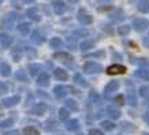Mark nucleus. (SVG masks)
<instances>
[{
	"label": "nucleus",
	"mask_w": 149,
	"mask_h": 135,
	"mask_svg": "<svg viewBox=\"0 0 149 135\" xmlns=\"http://www.w3.org/2000/svg\"><path fill=\"white\" fill-rule=\"evenodd\" d=\"M77 19L81 25H91V23L93 22V17H92L91 14L88 12L85 8H81L79 11H78Z\"/></svg>",
	"instance_id": "obj_1"
},
{
	"label": "nucleus",
	"mask_w": 149,
	"mask_h": 135,
	"mask_svg": "<svg viewBox=\"0 0 149 135\" xmlns=\"http://www.w3.org/2000/svg\"><path fill=\"white\" fill-rule=\"evenodd\" d=\"M54 59L62 62V63H66L70 67H72V63H74L72 56L70 53H67V52H56V53H54Z\"/></svg>",
	"instance_id": "obj_2"
},
{
	"label": "nucleus",
	"mask_w": 149,
	"mask_h": 135,
	"mask_svg": "<svg viewBox=\"0 0 149 135\" xmlns=\"http://www.w3.org/2000/svg\"><path fill=\"white\" fill-rule=\"evenodd\" d=\"M84 71L86 74H99L103 71V67H101V64L96 63V62H88L84 66Z\"/></svg>",
	"instance_id": "obj_3"
},
{
	"label": "nucleus",
	"mask_w": 149,
	"mask_h": 135,
	"mask_svg": "<svg viewBox=\"0 0 149 135\" xmlns=\"http://www.w3.org/2000/svg\"><path fill=\"white\" fill-rule=\"evenodd\" d=\"M125 72H126V67L122 64H112L107 68L108 75H119V74H125Z\"/></svg>",
	"instance_id": "obj_4"
},
{
	"label": "nucleus",
	"mask_w": 149,
	"mask_h": 135,
	"mask_svg": "<svg viewBox=\"0 0 149 135\" xmlns=\"http://www.w3.org/2000/svg\"><path fill=\"white\" fill-rule=\"evenodd\" d=\"M127 102L130 104L131 107H136L137 105V97H136V91H134V87H131V83L127 82Z\"/></svg>",
	"instance_id": "obj_5"
},
{
	"label": "nucleus",
	"mask_w": 149,
	"mask_h": 135,
	"mask_svg": "<svg viewBox=\"0 0 149 135\" xmlns=\"http://www.w3.org/2000/svg\"><path fill=\"white\" fill-rule=\"evenodd\" d=\"M47 109H48V107H47L45 104L38 102L30 109V113H32V115H37V116H42V115L47 112Z\"/></svg>",
	"instance_id": "obj_6"
},
{
	"label": "nucleus",
	"mask_w": 149,
	"mask_h": 135,
	"mask_svg": "<svg viewBox=\"0 0 149 135\" xmlns=\"http://www.w3.org/2000/svg\"><path fill=\"white\" fill-rule=\"evenodd\" d=\"M49 82H51V78L47 72H41L40 75L37 77V85L41 86V87H47L49 86Z\"/></svg>",
	"instance_id": "obj_7"
},
{
	"label": "nucleus",
	"mask_w": 149,
	"mask_h": 135,
	"mask_svg": "<svg viewBox=\"0 0 149 135\" xmlns=\"http://www.w3.org/2000/svg\"><path fill=\"white\" fill-rule=\"evenodd\" d=\"M146 26H148V21H146V19L138 18V19H134V21H133V27L136 29L137 32H142V30H145Z\"/></svg>",
	"instance_id": "obj_8"
},
{
	"label": "nucleus",
	"mask_w": 149,
	"mask_h": 135,
	"mask_svg": "<svg viewBox=\"0 0 149 135\" xmlns=\"http://www.w3.org/2000/svg\"><path fill=\"white\" fill-rule=\"evenodd\" d=\"M19 101H21V97H19V96H13V97H6V98H3L1 104H3L4 107H7V108H10V107H13V105H17Z\"/></svg>",
	"instance_id": "obj_9"
},
{
	"label": "nucleus",
	"mask_w": 149,
	"mask_h": 135,
	"mask_svg": "<svg viewBox=\"0 0 149 135\" xmlns=\"http://www.w3.org/2000/svg\"><path fill=\"white\" fill-rule=\"evenodd\" d=\"M0 44L3 48H8L13 44V37L7 34V33H0Z\"/></svg>",
	"instance_id": "obj_10"
},
{
	"label": "nucleus",
	"mask_w": 149,
	"mask_h": 135,
	"mask_svg": "<svg viewBox=\"0 0 149 135\" xmlns=\"http://www.w3.org/2000/svg\"><path fill=\"white\" fill-rule=\"evenodd\" d=\"M119 89V82L118 81H111L108 85L105 86V89H104V94L108 96V94H112L113 91H116Z\"/></svg>",
	"instance_id": "obj_11"
},
{
	"label": "nucleus",
	"mask_w": 149,
	"mask_h": 135,
	"mask_svg": "<svg viewBox=\"0 0 149 135\" xmlns=\"http://www.w3.org/2000/svg\"><path fill=\"white\" fill-rule=\"evenodd\" d=\"M17 18V15L14 12H10V14H7L4 18H3V25H4L7 29H11L13 27V25H14V19Z\"/></svg>",
	"instance_id": "obj_12"
},
{
	"label": "nucleus",
	"mask_w": 149,
	"mask_h": 135,
	"mask_svg": "<svg viewBox=\"0 0 149 135\" xmlns=\"http://www.w3.org/2000/svg\"><path fill=\"white\" fill-rule=\"evenodd\" d=\"M54 75H55L56 79H59V81H67L68 79V74L64 71L63 68H55Z\"/></svg>",
	"instance_id": "obj_13"
},
{
	"label": "nucleus",
	"mask_w": 149,
	"mask_h": 135,
	"mask_svg": "<svg viewBox=\"0 0 149 135\" xmlns=\"http://www.w3.org/2000/svg\"><path fill=\"white\" fill-rule=\"evenodd\" d=\"M52 6H54V8H55V12L59 14V15L64 14V11H66V4H64L63 1H59V0L52 1Z\"/></svg>",
	"instance_id": "obj_14"
},
{
	"label": "nucleus",
	"mask_w": 149,
	"mask_h": 135,
	"mask_svg": "<svg viewBox=\"0 0 149 135\" xmlns=\"http://www.w3.org/2000/svg\"><path fill=\"white\" fill-rule=\"evenodd\" d=\"M54 94L56 96V98H62V97H66L67 94V89L64 86H55L54 87Z\"/></svg>",
	"instance_id": "obj_15"
},
{
	"label": "nucleus",
	"mask_w": 149,
	"mask_h": 135,
	"mask_svg": "<svg viewBox=\"0 0 149 135\" xmlns=\"http://www.w3.org/2000/svg\"><path fill=\"white\" fill-rule=\"evenodd\" d=\"M66 128H67L68 131H78L79 130V122H78L77 119H71V120L67 122Z\"/></svg>",
	"instance_id": "obj_16"
},
{
	"label": "nucleus",
	"mask_w": 149,
	"mask_h": 135,
	"mask_svg": "<svg viewBox=\"0 0 149 135\" xmlns=\"http://www.w3.org/2000/svg\"><path fill=\"white\" fill-rule=\"evenodd\" d=\"M0 75L1 77H10L11 75V67H10L8 63L0 64Z\"/></svg>",
	"instance_id": "obj_17"
},
{
	"label": "nucleus",
	"mask_w": 149,
	"mask_h": 135,
	"mask_svg": "<svg viewBox=\"0 0 149 135\" xmlns=\"http://www.w3.org/2000/svg\"><path fill=\"white\" fill-rule=\"evenodd\" d=\"M72 79H74V82H75L78 86H81V87H88V86H89V83L85 81V78L82 77L81 74H75Z\"/></svg>",
	"instance_id": "obj_18"
},
{
	"label": "nucleus",
	"mask_w": 149,
	"mask_h": 135,
	"mask_svg": "<svg viewBox=\"0 0 149 135\" xmlns=\"http://www.w3.org/2000/svg\"><path fill=\"white\" fill-rule=\"evenodd\" d=\"M11 56H13L14 60H17V62H18L19 59L23 56V49L21 48V46H14L13 52H11Z\"/></svg>",
	"instance_id": "obj_19"
},
{
	"label": "nucleus",
	"mask_w": 149,
	"mask_h": 135,
	"mask_svg": "<svg viewBox=\"0 0 149 135\" xmlns=\"http://www.w3.org/2000/svg\"><path fill=\"white\" fill-rule=\"evenodd\" d=\"M107 113L111 119H119L120 117V111L118 108H113V107H108L107 108Z\"/></svg>",
	"instance_id": "obj_20"
},
{
	"label": "nucleus",
	"mask_w": 149,
	"mask_h": 135,
	"mask_svg": "<svg viewBox=\"0 0 149 135\" xmlns=\"http://www.w3.org/2000/svg\"><path fill=\"white\" fill-rule=\"evenodd\" d=\"M134 75H136L137 78L142 79V81H149V71L148 70H137V71L134 72Z\"/></svg>",
	"instance_id": "obj_21"
},
{
	"label": "nucleus",
	"mask_w": 149,
	"mask_h": 135,
	"mask_svg": "<svg viewBox=\"0 0 149 135\" xmlns=\"http://www.w3.org/2000/svg\"><path fill=\"white\" fill-rule=\"evenodd\" d=\"M100 126H101V128L105 130V131H112V130H115V127H116L115 126V123L111 122V120H103Z\"/></svg>",
	"instance_id": "obj_22"
},
{
	"label": "nucleus",
	"mask_w": 149,
	"mask_h": 135,
	"mask_svg": "<svg viewBox=\"0 0 149 135\" xmlns=\"http://www.w3.org/2000/svg\"><path fill=\"white\" fill-rule=\"evenodd\" d=\"M18 32L22 36H27L29 32H30V23H21L18 26Z\"/></svg>",
	"instance_id": "obj_23"
},
{
	"label": "nucleus",
	"mask_w": 149,
	"mask_h": 135,
	"mask_svg": "<svg viewBox=\"0 0 149 135\" xmlns=\"http://www.w3.org/2000/svg\"><path fill=\"white\" fill-rule=\"evenodd\" d=\"M58 115H59V120H62V122H66L68 117H70V112H68L67 108H60Z\"/></svg>",
	"instance_id": "obj_24"
},
{
	"label": "nucleus",
	"mask_w": 149,
	"mask_h": 135,
	"mask_svg": "<svg viewBox=\"0 0 149 135\" xmlns=\"http://www.w3.org/2000/svg\"><path fill=\"white\" fill-rule=\"evenodd\" d=\"M32 41L34 42V44H42L44 42V37L41 36L40 32H37V30H34L32 34Z\"/></svg>",
	"instance_id": "obj_25"
},
{
	"label": "nucleus",
	"mask_w": 149,
	"mask_h": 135,
	"mask_svg": "<svg viewBox=\"0 0 149 135\" xmlns=\"http://www.w3.org/2000/svg\"><path fill=\"white\" fill-rule=\"evenodd\" d=\"M14 77H15V79H17V81H21V82H27V81H29L26 72L22 71V70H18V71L15 72V75H14Z\"/></svg>",
	"instance_id": "obj_26"
},
{
	"label": "nucleus",
	"mask_w": 149,
	"mask_h": 135,
	"mask_svg": "<svg viewBox=\"0 0 149 135\" xmlns=\"http://www.w3.org/2000/svg\"><path fill=\"white\" fill-rule=\"evenodd\" d=\"M23 134L25 135H40V132H38V130H37L36 127L27 126L23 128Z\"/></svg>",
	"instance_id": "obj_27"
},
{
	"label": "nucleus",
	"mask_w": 149,
	"mask_h": 135,
	"mask_svg": "<svg viewBox=\"0 0 149 135\" xmlns=\"http://www.w3.org/2000/svg\"><path fill=\"white\" fill-rule=\"evenodd\" d=\"M138 10H140L141 12H148L149 11V1L148 0H141L138 1Z\"/></svg>",
	"instance_id": "obj_28"
},
{
	"label": "nucleus",
	"mask_w": 149,
	"mask_h": 135,
	"mask_svg": "<svg viewBox=\"0 0 149 135\" xmlns=\"http://www.w3.org/2000/svg\"><path fill=\"white\" fill-rule=\"evenodd\" d=\"M49 45H51V48L56 49V48H60V46L63 45V41L60 40L59 37H54V38L49 41Z\"/></svg>",
	"instance_id": "obj_29"
},
{
	"label": "nucleus",
	"mask_w": 149,
	"mask_h": 135,
	"mask_svg": "<svg viewBox=\"0 0 149 135\" xmlns=\"http://www.w3.org/2000/svg\"><path fill=\"white\" fill-rule=\"evenodd\" d=\"M66 107H67L70 111H72V112H77L78 111V104L72 98H68L67 101H66Z\"/></svg>",
	"instance_id": "obj_30"
},
{
	"label": "nucleus",
	"mask_w": 149,
	"mask_h": 135,
	"mask_svg": "<svg viewBox=\"0 0 149 135\" xmlns=\"http://www.w3.org/2000/svg\"><path fill=\"white\" fill-rule=\"evenodd\" d=\"M26 15H27V17H29L30 19H33V21H40V15L37 14V10H36V8L27 10Z\"/></svg>",
	"instance_id": "obj_31"
},
{
	"label": "nucleus",
	"mask_w": 149,
	"mask_h": 135,
	"mask_svg": "<svg viewBox=\"0 0 149 135\" xmlns=\"http://www.w3.org/2000/svg\"><path fill=\"white\" fill-rule=\"evenodd\" d=\"M93 45H95V42L93 41H84V42H81L79 44V48H81V51H89L93 48Z\"/></svg>",
	"instance_id": "obj_32"
},
{
	"label": "nucleus",
	"mask_w": 149,
	"mask_h": 135,
	"mask_svg": "<svg viewBox=\"0 0 149 135\" xmlns=\"http://www.w3.org/2000/svg\"><path fill=\"white\" fill-rule=\"evenodd\" d=\"M118 33L120 34V36H126L130 33V26L129 25H123V26H119L118 27Z\"/></svg>",
	"instance_id": "obj_33"
},
{
	"label": "nucleus",
	"mask_w": 149,
	"mask_h": 135,
	"mask_svg": "<svg viewBox=\"0 0 149 135\" xmlns=\"http://www.w3.org/2000/svg\"><path fill=\"white\" fill-rule=\"evenodd\" d=\"M38 70H40V68H38V66H37V64H30V66H29L30 75H33V77H34V75H40V74H38Z\"/></svg>",
	"instance_id": "obj_34"
},
{
	"label": "nucleus",
	"mask_w": 149,
	"mask_h": 135,
	"mask_svg": "<svg viewBox=\"0 0 149 135\" xmlns=\"http://www.w3.org/2000/svg\"><path fill=\"white\" fill-rule=\"evenodd\" d=\"M56 123L54 122V120H48V122L45 123V128H47V131H54V130H56Z\"/></svg>",
	"instance_id": "obj_35"
},
{
	"label": "nucleus",
	"mask_w": 149,
	"mask_h": 135,
	"mask_svg": "<svg viewBox=\"0 0 149 135\" xmlns=\"http://www.w3.org/2000/svg\"><path fill=\"white\" fill-rule=\"evenodd\" d=\"M14 124V119H7L3 123H0V128H8V127H13Z\"/></svg>",
	"instance_id": "obj_36"
},
{
	"label": "nucleus",
	"mask_w": 149,
	"mask_h": 135,
	"mask_svg": "<svg viewBox=\"0 0 149 135\" xmlns=\"http://www.w3.org/2000/svg\"><path fill=\"white\" fill-rule=\"evenodd\" d=\"M140 94H141V97H144V98H148V97H149V90H148V86H141V89H140Z\"/></svg>",
	"instance_id": "obj_37"
},
{
	"label": "nucleus",
	"mask_w": 149,
	"mask_h": 135,
	"mask_svg": "<svg viewBox=\"0 0 149 135\" xmlns=\"http://www.w3.org/2000/svg\"><path fill=\"white\" fill-rule=\"evenodd\" d=\"M7 91H8L7 85H6V83H3V82H0V96H4Z\"/></svg>",
	"instance_id": "obj_38"
},
{
	"label": "nucleus",
	"mask_w": 149,
	"mask_h": 135,
	"mask_svg": "<svg viewBox=\"0 0 149 135\" xmlns=\"http://www.w3.org/2000/svg\"><path fill=\"white\" fill-rule=\"evenodd\" d=\"M115 102H116L118 105H123V104H125V96H122V94L116 96V97H115Z\"/></svg>",
	"instance_id": "obj_39"
},
{
	"label": "nucleus",
	"mask_w": 149,
	"mask_h": 135,
	"mask_svg": "<svg viewBox=\"0 0 149 135\" xmlns=\"http://www.w3.org/2000/svg\"><path fill=\"white\" fill-rule=\"evenodd\" d=\"M88 135H103V131L99 130V128H92V130H89Z\"/></svg>",
	"instance_id": "obj_40"
},
{
	"label": "nucleus",
	"mask_w": 149,
	"mask_h": 135,
	"mask_svg": "<svg viewBox=\"0 0 149 135\" xmlns=\"http://www.w3.org/2000/svg\"><path fill=\"white\" fill-rule=\"evenodd\" d=\"M88 34H89L88 30H77V32H75V36L77 37H86Z\"/></svg>",
	"instance_id": "obj_41"
},
{
	"label": "nucleus",
	"mask_w": 149,
	"mask_h": 135,
	"mask_svg": "<svg viewBox=\"0 0 149 135\" xmlns=\"http://www.w3.org/2000/svg\"><path fill=\"white\" fill-rule=\"evenodd\" d=\"M3 135H19V132L17 130H10V131H7V132H4Z\"/></svg>",
	"instance_id": "obj_42"
},
{
	"label": "nucleus",
	"mask_w": 149,
	"mask_h": 135,
	"mask_svg": "<svg viewBox=\"0 0 149 135\" xmlns=\"http://www.w3.org/2000/svg\"><path fill=\"white\" fill-rule=\"evenodd\" d=\"M91 98H92V100H95V101H97V100H99V96H97V93L92 91V93H91Z\"/></svg>",
	"instance_id": "obj_43"
},
{
	"label": "nucleus",
	"mask_w": 149,
	"mask_h": 135,
	"mask_svg": "<svg viewBox=\"0 0 149 135\" xmlns=\"http://www.w3.org/2000/svg\"><path fill=\"white\" fill-rule=\"evenodd\" d=\"M144 120H145V123H146V124L149 126V112H146L144 115Z\"/></svg>",
	"instance_id": "obj_44"
},
{
	"label": "nucleus",
	"mask_w": 149,
	"mask_h": 135,
	"mask_svg": "<svg viewBox=\"0 0 149 135\" xmlns=\"http://www.w3.org/2000/svg\"><path fill=\"white\" fill-rule=\"evenodd\" d=\"M138 62H140V63H141V66H146V64H148V62H146L145 59H140Z\"/></svg>",
	"instance_id": "obj_45"
},
{
	"label": "nucleus",
	"mask_w": 149,
	"mask_h": 135,
	"mask_svg": "<svg viewBox=\"0 0 149 135\" xmlns=\"http://www.w3.org/2000/svg\"><path fill=\"white\" fill-rule=\"evenodd\" d=\"M142 135H149V132H145V134H142Z\"/></svg>",
	"instance_id": "obj_46"
}]
</instances>
